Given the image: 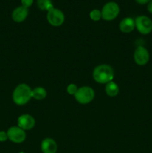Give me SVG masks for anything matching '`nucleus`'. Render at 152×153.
Returning a JSON list of instances; mask_svg holds the SVG:
<instances>
[{
	"label": "nucleus",
	"mask_w": 152,
	"mask_h": 153,
	"mask_svg": "<svg viewBox=\"0 0 152 153\" xmlns=\"http://www.w3.org/2000/svg\"><path fill=\"white\" fill-rule=\"evenodd\" d=\"M93 79L98 84H107L114 78L113 69L107 64H101L95 67L92 72Z\"/></svg>",
	"instance_id": "f257e3e1"
},
{
	"label": "nucleus",
	"mask_w": 152,
	"mask_h": 153,
	"mask_svg": "<svg viewBox=\"0 0 152 153\" xmlns=\"http://www.w3.org/2000/svg\"><path fill=\"white\" fill-rule=\"evenodd\" d=\"M32 98V90L25 83L19 84L13 92V101L17 105L27 104Z\"/></svg>",
	"instance_id": "f03ea898"
},
{
	"label": "nucleus",
	"mask_w": 152,
	"mask_h": 153,
	"mask_svg": "<svg viewBox=\"0 0 152 153\" xmlns=\"http://www.w3.org/2000/svg\"><path fill=\"white\" fill-rule=\"evenodd\" d=\"M74 97L77 102L82 105H86L91 102L94 100L95 91L90 87L83 86L77 89Z\"/></svg>",
	"instance_id": "7ed1b4c3"
},
{
	"label": "nucleus",
	"mask_w": 152,
	"mask_h": 153,
	"mask_svg": "<svg viewBox=\"0 0 152 153\" xmlns=\"http://www.w3.org/2000/svg\"><path fill=\"white\" fill-rule=\"evenodd\" d=\"M101 12V18L106 21H111L116 19L119 14L120 8L119 4L115 1H109L103 6Z\"/></svg>",
	"instance_id": "20e7f679"
},
{
	"label": "nucleus",
	"mask_w": 152,
	"mask_h": 153,
	"mask_svg": "<svg viewBox=\"0 0 152 153\" xmlns=\"http://www.w3.org/2000/svg\"><path fill=\"white\" fill-rule=\"evenodd\" d=\"M135 27L142 34H148L152 31V20L146 16H139L135 19Z\"/></svg>",
	"instance_id": "39448f33"
},
{
	"label": "nucleus",
	"mask_w": 152,
	"mask_h": 153,
	"mask_svg": "<svg viewBox=\"0 0 152 153\" xmlns=\"http://www.w3.org/2000/svg\"><path fill=\"white\" fill-rule=\"evenodd\" d=\"M47 20L50 25L53 26H60L65 21V15L60 9L52 8L47 13Z\"/></svg>",
	"instance_id": "423d86ee"
},
{
	"label": "nucleus",
	"mask_w": 152,
	"mask_h": 153,
	"mask_svg": "<svg viewBox=\"0 0 152 153\" xmlns=\"http://www.w3.org/2000/svg\"><path fill=\"white\" fill-rule=\"evenodd\" d=\"M7 137L10 141L15 143H21L25 141L26 133L19 126H12L7 131Z\"/></svg>",
	"instance_id": "0eeeda50"
},
{
	"label": "nucleus",
	"mask_w": 152,
	"mask_h": 153,
	"mask_svg": "<svg viewBox=\"0 0 152 153\" xmlns=\"http://www.w3.org/2000/svg\"><path fill=\"white\" fill-rule=\"evenodd\" d=\"M150 55L147 49L143 46H139L135 49L134 53V59L136 64L139 66H144L148 62Z\"/></svg>",
	"instance_id": "6e6552de"
},
{
	"label": "nucleus",
	"mask_w": 152,
	"mask_h": 153,
	"mask_svg": "<svg viewBox=\"0 0 152 153\" xmlns=\"http://www.w3.org/2000/svg\"><path fill=\"white\" fill-rule=\"evenodd\" d=\"M35 119L31 115L28 114L20 115L17 119L18 126L23 129L24 131L32 129L35 126Z\"/></svg>",
	"instance_id": "1a4fd4ad"
},
{
	"label": "nucleus",
	"mask_w": 152,
	"mask_h": 153,
	"mask_svg": "<svg viewBox=\"0 0 152 153\" xmlns=\"http://www.w3.org/2000/svg\"><path fill=\"white\" fill-rule=\"evenodd\" d=\"M41 150L43 153H56L58 144L54 139L46 137L41 143Z\"/></svg>",
	"instance_id": "9d476101"
},
{
	"label": "nucleus",
	"mask_w": 152,
	"mask_h": 153,
	"mask_svg": "<svg viewBox=\"0 0 152 153\" xmlns=\"http://www.w3.org/2000/svg\"><path fill=\"white\" fill-rule=\"evenodd\" d=\"M28 15V9L23 6L16 7L12 12V19L16 22H22L25 20Z\"/></svg>",
	"instance_id": "9b49d317"
},
{
	"label": "nucleus",
	"mask_w": 152,
	"mask_h": 153,
	"mask_svg": "<svg viewBox=\"0 0 152 153\" xmlns=\"http://www.w3.org/2000/svg\"><path fill=\"white\" fill-rule=\"evenodd\" d=\"M119 29L122 32L128 34L135 28V20L131 17H125L119 22Z\"/></svg>",
	"instance_id": "f8f14e48"
},
{
	"label": "nucleus",
	"mask_w": 152,
	"mask_h": 153,
	"mask_svg": "<svg viewBox=\"0 0 152 153\" xmlns=\"http://www.w3.org/2000/svg\"><path fill=\"white\" fill-rule=\"evenodd\" d=\"M119 92V88L117 84L114 82H110L106 84L105 85V93L107 96L110 97H114L118 95Z\"/></svg>",
	"instance_id": "ddd939ff"
},
{
	"label": "nucleus",
	"mask_w": 152,
	"mask_h": 153,
	"mask_svg": "<svg viewBox=\"0 0 152 153\" xmlns=\"http://www.w3.org/2000/svg\"><path fill=\"white\" fill-rule=\"evenodd\" d=\"M47 96V91L43 87H37L32 90V98L36 100H43Z\"/></svg>",
	"instance_id": "4468645a"
},
{
	"label": "nucleus",
	"mask_w": 152,
	"mask_h": 153,
	"mask_svg": "<svg viewBox=\"0 0 152 153\" xmlns=\"http://www.w3.org/2000/svg\"><path fill=\"white\" fill-rule=\"evenodd\" d=\"M37 4L39 9L42 10L49 11L52 8H54L52 0H37Z\"/></svg>",
	"instance_id": "2eb2a0df"
},
{
	"label": "nucleus",
	"mask_w": 152,
	"mask_h": 153,
	"mask_svg": "<svg viewBox=\"0 0 152 153\" xmlns=\"http://www.w3.org/2000/svg\"><path fill=\"white\" fill-rule=\"evenodd\" d=\"M89 17L93 21H98L101 19V12L98 9H93L89 13Z\"/></svg>",
	"instance_id": "dca6fc26"
},
{
	"label": "nucleus",
	"mask_w": 152,
	"mask_h": 153,
	"mask_svg": "<svg viewBox=\"0 0 152 153\" xmlns=\"http://www.w3.org/2000/svg\"><path fill=\"white\" fill-rule=\"evenodd\" d=\"M77 89H78V88H77V85H75V84H70V85H69L68 87H67L66 91L69 95L74 96L75 94H76V92H77Z\"/></svg>",
	"instance_id": "f3484780"
},
{
	"label": "nucleus",
	"mask_w": 152,
	"mask_h": 153,
	"mask_svg": "<svg viewBox=\"0 0 152 153\" xmlns=\"http://www.w3.org/2000/svg\"><path fill=\"white\" fill-rule=\"evenodd\" d=\"M33 2H34V0H21L22 6H23V7H27V8L31 7V6L33 4Z\"/></svg>",
	"instance_id": "a211bd4d"
},
{
	"label": "nucleus",
	"mask_w": 152,
	"mask_h": 153,
	"mask_svg": "<svg viewBox=\"0 0 152 153\" xmlns=\"http://www.w3.org/2000/svg\"><path fill=\"white\" fill-rule=\"evenodd\" d=\"M8 139V137H7V132H5V131H0V141L1 142H4V141H6V140Z\"/></svg>",
	"instance_id": "6ab92c4d"
},
{
	"label": "nucleus",
	"mask_w": 152,
	"mask_h": 153,
	"mask_svg": "<svg viewBox=\"0 0 152 153\" xmlns=\"http://www.w3.org/2000/svg\"><path fill=\"white\" fill-rule=\"evenodd\" d=\"M136 2L138 3V4H148V3L149 2V1H151V0H135Z\"/></svg>",
	"instance_id": "aec40b11"
},
{
	"label": "nucleus",
	"mask_w": 152,
	"mask_h": 153,
	"mask_svg": "<svg viewBox=\"0 0 152 153\" xmlns=\"http://www.w3.org/2000/svg\"><path fill=\"white\" fill-rule=\"evenodd\" d=\"M147 9L151 13H152V0L151 1H149L148 3V6H147Z\"/></svg>",
	"instance_id": "412c9836"
}]
</instances>
